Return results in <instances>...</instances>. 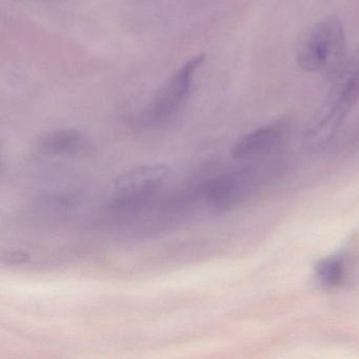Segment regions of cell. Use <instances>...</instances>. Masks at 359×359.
Instances as JSON below:
<instances>
[{"label": "cell", "instance_id": "6da1fadb", "mask_svg": "<svg viewBox=\"0 0 359 359\" xmlns=\"http://www.w3.org/2000/svg\"><path fill=\"white\" fill-rule=\"evenodd\" d=\"M346 49L342 22L337 16H327L299 35L296 43V62L306 72L332 75L339 70Z\"/></svg>", "mask_w": 359, "mask_h": 359}, {"label": "cell", "instance_id": "7a4b0ae2", "mask_svg": "<svg viewBox=\"0 0 359 359\" xmlns=\"http://www.w3.org/2000/svg\"><path fill=\"white\" fill-rule=\"evenodd\" d=\"M358 102L359 62L315 115L308 130L309 142L313 147L327 144Z\"/></svg>", "mask_w": 359, "mask_h": 359}, {"label": "cell", "instance_id": "3957f363", "mask_svg": "<svg viewBox=\"0 0 359 359\" xmlns=\"http://www.w3.org/2000/svg\"><path fill=\"white\" fill-rule=\"evenodd\" d=\"M203 62L205 56L193 57L171 77L140 119L142 126L163 127L175 118L190 94L195 75Z\"/></svg>", "mask_w": 359, "mask_h": 359}, {"label": "cell", "instance_id": "277c9868", "mask_svg": "<svg viewBox=\"0 0 359 359\" xmlns=\"http://www.w3.org/2000/svg\"><path fill=\"white\" fill-rule=\"evenodd\" d=\"M169 175L163 163L138 165L119 175L114 182V203L117 207L133 208L157 192Z\"/></svg>", "mask_w": 359, "mask_h": 359}, {"label": "cell", "instance_id": "5b68a950", "mask_svg": "<svg viewBox=\"0 0 359 359\" xmlns=\"http://www.w3.org/2000/svg\"><path fill=\"white\" fill-rule=\"evenodd\" d=\"M253 189L254 182L249 174L229 173L210 180L203 194L212 207L228 209L247 198Z\"/></svg>", "mask_w": 359, "mask_h": 359}, {"label": "cell", "instance_id": "8992f818", "mask_svg": "<svg viewBox=\"0 0 359 359\" xmlns=\"http://www.w3.org/2000/svg\"><path fill=\"white\" fill-rule=\"evenodd\" d=\"M85 147V135L75 129H60L48 132L43 134L36 142L39 152L53 156L76 155Z\"/></svg>", "mask_w": 359, "mask_h": 359}, {"label": "cell", "instance_id": "52a82bcc", "mask_svg": "<svg viewBox=\"0 0 359 359\" xmlns=\"http://www.w3.org/2000/svg\"><path fill=\"white\" fill-rule=\"evenodd\" d=\"M283 131L277 126H266L245 134L233 146L235 158H247L272 150L280 142Z\"/></svg>", "mask_w": 359, "mask_h": 359}, {"label": "cell", "instance_id": "ba28073f", "mask_svg": "<svg viewBox=\"0 0 359 359\" xmlns=\"http://www.w3.org/2000/svg\"><path fill=\"white\" fill-rule=\"evenodd\" d=\"M315 274L323 287H339L346 277V264L338 256L323 258L315 266Z\"/></svg>", "mask_w": 359, "mask_h": 359}, {"label": "cell", "instance_id": "9c48e42d", "mask_svg": "<svg viewBox=\"0 0 359 359\" xmlns=\"http://www.w3.org/2000/svg\"><path fill=\"white\" fill-rule=\"evenodd\" d=\"M30 254L20 249L6 252L3 256V262L7 266H22L30 262Z\"/></svg>", "mask_w": 359, "mask_h": 359}]
</instances>
